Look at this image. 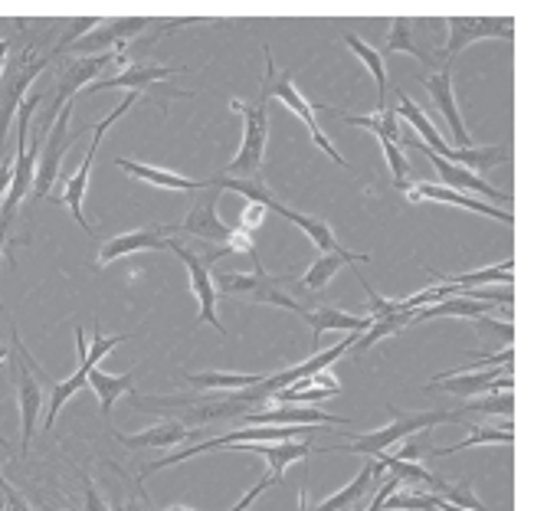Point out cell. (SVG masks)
Here are the masks:
<instances>
[{"label": "cell", "mask_w": 534, "mask_h": 511, "mask_svg": "<svg viewBox=\"0 0 534 511\" xmlns=\"http://www.w3.org/2000/svg\"><path fill=\"white\" fill-rule=\"evenodd\" d=\"M387 413H390V423L384 426V430L364 433V436L354 439V443L322 446L318 453H354V456L377 459L381 453H387V446H394V443H400V439H407V436H417L423 430H433V426H439V423H466L462 410H423V413H410V410L387 407Z\"/></svg>", "instance_id": "obj_1"}, {"label": "cell", "mask_w": 534, "mask_h": 511, "mask_svg": "<svg viewBox=\"0 0 534 511\" xmlns=\"http://www.w3.org/2000/svg\"><path fill=\"white\" fill-rule=\"evenodd\" d=\"M269 79H263V89H259V99L253 105H246L240 99L230 102V109L236 115H243V145L236 151V158L227 164L220 177H259L263 171V158H266V145H269Z\"/></svg>", "instance_id": "obj_2"}, {"label": "cell", "mask_w": 534, "mask_h": 511, "mask_svg": "<svg viewBox=\"0 0 534 511\" xmlns=\"http://www.w3.org/2000/svg\"><path fill=\"white\" fill-rule=\"evenodd\" d=\"M115 63H125V56L122 53H99V56H82V59H73L66 69H63V76H59L56 82V92H53V99H50V109H46L43 115V128L50 132L53 122H56V115L66 109V105H73L76 102V95L79 92H86L92 82H96V76H102V69L105 66H115Z\"/></svg>", "instance_id": "obj_3"}, {"label": "cell", "mask_w": 534, "mask_h": 511, "mask_svg": "<svg viewBox=\"0 0 534 511\" xmlns=\"http://www.w3.org/2000/svg\"><path fill=\"white\" fill-rule=\"evenodd\" d=\"M10 371H14V384H17V407H20V430H23V456H27L33 430H37L40 413H43V387H40L37 374H33L30 354H27V348L20 344L17 328H14V354H10Z\"/></svg>", "instance_id": "obj_4"}, {"label": "cell", "mask_w": 534, "mask_h": 511, "mask_svg": "<svg viewBox=\"0 0 534 511\" xmlns=\"http://www.w3.org/2000/svg\"><path fill=\"white\" fill-rule=\"evenodd\" d=\"M138 102V92H128L122 102L115 105V109L102 118V122L96 125V132H92V145L86 148V158H82V164H79V171L69 177V184H66V194H63V200H66V207H69V213L76 217V223L82 230H86L89 236H92V227H89V220H86V213H82V200H86V187H89V171H92V164H96V151L102 148V138H105V132L122 118L132 105Z\"/></svg>", "instance_id": "obj_5"}, {"label": "cell", "mask_w": 534, "mask_h": 511, "mask_svg": "<svg viewBox=\"0 0 534 511\" xmlns=\"http://www.w3.org/2000/svg\"><path fill=\"white\" fill-rule=\"evenodd\" d=\"M263 56H266V79H269V89H272V95H276V99H282L289 105V109L295 112L305 122V128L308 132H312V138H315V145L322 148L325 154L331 161L338 164V168H351L348 161L341 158L338 154V148H331V141H328V135L322 132V128H318V118H315V105L305 99V95L295 89V82H292V76L289 73H279L276 66H272V53H269V46L263 50Z\"/></svg>", "instance_id": "obj_6"}, {"label": "cell", "mask_w": 534, "mask_h": 511, "mask_svg": "<svg viewBox=\"0 0 534 511\" xmlns=\"http://www.w3.org/2000/svg\"><path fill=\"white\" fill-rule=\"evenodd\" d=\"M446 27H449V37L443 43V59L449 66L453 59L466 50L469 43L476 40H512L515 37V20L512 17H446Z\"/></svg>", "instance_id": "obj_7"}, {"label": "cell", "mask_w": 534, "mask_h": 511, "mask_svg": "<svg viewBox=\"0 0 534 511\" xmlns=\"http://www.w3.org/2000/svg\"><path fill=\"white\" fill-rule=\"evenodd\" d=\"M168 249L187 266V276H191V292H194V299L200 302L197 322H207V325L217 328L220 335H227V328H223L220 315H217V282H213V276H210V266L194 253V249H187L184 243H177V240H171Z\"/></svg>", "instance_id": "obj_8"}, {"label": "cell", "mask_w": 534, "mask_h": 511, "mask_svg": "<svg viewBox=\"0 0 534 511\" xmlns=\"http://www.w3.org/2000/svg\"><path fill=\"white\" fill-rule=\"evenodd\" d=\"M151 27V17H115V20H105L99 23L96 30L86 33L76 46H73V53H86V56H99L105 53L109 46H115V53H122L128 50V43H132L138 33H145Z\"/></svg>", "instance_id": "obj_9"}, {"label": "cell", "mask_w": 534, "mask_h": 511, "mask_svg": "<svg viewBox=\"0 0 534 511\" xmlns=\"http://www.w3.org/2000/svg\"><path fill=\"white\" fill-rule=\"evenodd\" d=\"M69 115H73V105H66V109L56 115L53 128L46 132V135H50V141H46L43 151H40L37 177H33V197H37V200L50 197V190L56 184L59 164H63V154H66V145H69Z\"/></svg>", "instance_id": "obj_10"}, {"label": "cell", "mask_w": 534, "mask_h": 511, "mask_svg": "<svg viewBox=\"0 0 534 511\" xmlns=\"http://www.w3.org/2000/svg\"><path fill=\"white\" fill-rule=\"evenodd\" d=\"M403 145L420 148V151L426 154V158L433 161L436 174L443 177V187H449V190H472V194H482V197H489V200H512V194H505V190H498V187H492V184H485L482 177H476L469 168H462V164H453V161L439 158V154H436L430 145H423L420 138H403Z\"/></svg>", "instance_id": "obj_11"}, {"label": "cell", "mask_w": 534, "mask_h": 511, "mask_svg": "<svg viewBox=\"0 0 534 511\" xmlns=\"http://www.w3.org/2000/svg\"><path fill=\"white\" fill-rule=\"evenodd\" d=\"M46 63H50V56H40V59H33V63H30L27 56H23V59H20V66H17V73L4 82V95H0V151H4L10 118H17L23 99H27V95H30L33 79H37V76L43 73V66H46Z\"/></svg>", "instance_id": "obj_12"}, {"label": "cell", "mask_w": 534, "mask_h": 511, "mask_svg": "<svg viewBox=\"0 0 534 511\" xmlns=\"http://www.w3.org/2000/svg\"><path fill=\"white\" fill-rule=\"evenodd\" d=\"M171 233H177V227H145V230H132L122 236H112L99 246V259L96 266H109L122 256H135L145 253V249H168Z\"/></svg>", "instance_id": "obj_13"}, {"label": "cell", "mask_w": 534, "mask_h": 511, "mask_svg": "<svg viewBox=\"0 0 534 511\" xmlns=\"http://www.w3.org/2000/svg\"><path fill=\"white\" fill-rule=\"evenodd\" d=\"M407 200H436V204H453V207H466L472 213H482V217H492L498 223H508L512 227V210H502V207H492V204H482V200H472L469 194H462V190H449L443 184H410L407 190Z\"/></svg>", "instance_id": "obj_14"}, {"label": "cell", "mask_w": 534, "mask_h": 511, "mask_svg": "<svg viewBox=\"0 0 534 511\" xmlns=\"http://www.w3.org/2000/svg\"><path fill=\"white\" fill-rule=\"evenodd\" d=\"M177 230H181V233H191V236H197V240L217 243V246L230 243V236H233V227H227V223L220 220V213H217V197H213V194L200 197Z\"/></svg>", "instance_id": "obj_15"}, {"label": "cell", "mask_w": 534, "mask_h": 511, "mask_svg": "<svg viewBox=\"0 0 534 511\" xmlns=\"http://www.w3.org/2000/svg\"><path fill=\"white\" fill-rule=\"evenodd\" d=\"M426 89H430L436 109L443 112V118L449 122V128L456 132V141L462 148H472V138H469V128L462 125V115H459V105H456V92H453V66H443L436 76H423L420 79Z\"/></svg>", "instance_id": "obj_16"}, {"label": "cell", "mask_w": 534, "mask_h": 511, "mask_svg": "<svg viewBox=\"0 0 534 511\" xmlns=\"http://www.w3.org/2000/svg\"><path fill=\"white\" fill-rule=\"evenodd\" d=\"M177 73H191L187 66L171 69V66H151V63H138V66H125L122 73H115L109 79H96L86 92H109V89H128V92H141L154 86L161 79H171Z\"/></svg>", "instance_id": "obj_17"}, {"label": "cell", "mask_w": 534, "mask_h": 511, "mask_svg": "<svg viewBox=\"0 0 534 511\" xmlns=\"http://www.w3.org/2000/svg\"><path fill=\"white\" fill-rule=\"evenodd\" d=\"M246 426H325V423H335V426H348L344 417H331L325 410H315V407H276V410H256V413H246Z\"/></svg>", "instance_id": "obj_18"}, {"label": "cell", "mask_w": 534, "mask_h": 511, "mask_svg": "<svg viewBox=\"0 0 534 511\" xmlns=\"http://www.w3.org/2000/svg\"><path fill=\"white\" fill-rule=\"evenodd\" d=\"M236 453H253V456H263L269 462V475L276 482H282V472H286L292 462L308 459L315 453L308 443H295V439H286V443H240V446H230Z\"/></svg>", "instance_id": "obj_19"}, {"label": "cell", "mask_w": 534, "mask_h": 511, "mask_svg": "<svg viewBox=\"0 0 534 511\" xmlns=\"http://www.w3.org/2000/svg\"><path fill=\"white\" fill-rule=\"evenodd\" d=\"M302 322H308L312 328V341H322V331H351V335H361L374 325V318L367 315H348L335 305H322V308H308Z\"/></svg>", "instance_id": "obj_20"}, {"label": "cell", "mask_w": 534, "mask_h": 511, "mask_svg": "<svg viewBox=\"0 0 534 511\" xmlns=\"http://www.w3.org/2000/svg\"><path fill=\"white\" fill-rule=\"evenodd\" d=\"M112 436H115L122 446H128V449H168V446H181L184 439H191L194 433L187 430L181 420H164V423L151 426V430H145V433L125 436V433L112 430Z\"/></svg>", "instance_id": "obj_21"}, {"label": "cell", "mask_w": 534, "mask_h": 511, "mask_svg": "<svg viewBox=\"0 0 534 511\" xmlns=\"http://www.w3.org/2000/svg\"><path fill=\"white\" fill-rule=\"evenodd\" d=\"M115 164L125 174H132L151 187H164V190H207L210 187V181H194V177H184V174H174V171H164V168H151V164H141V161L118 158Z\"/></svg>", "instance_id": "obj_22"}, {"label": "cell", "mask_w": 534, "mask_h": 511, "mask_svg": "<svg viewBox=\"0 0 534 511\" xmlns=\"http://www.w3.org/2000/svg\"><path fill=\"white\" fill-rule=\"evenodd\" d=\"M269 210H276L279 217H286L289 223H295L308 240H312L318 249H322L325 256H331V253H348V249H341V243L335 240V233H331V227L328 223H322V220H315V217H308V213H299V210H289V207H282L279 200H272L269 204Z\"/></svg>", "instance_id": "obj_23"}, {"label": "cell", "mask_w": 534, "mask_h": 511, "mask_svg": "<svg viewBox=\"0 0 534 511\" xmlns=\"http://www.w3.org/2000/svg\"><path fill=\"white\" fill-rule=\"evenodd\" d=\"M354 263H371V253H331V256L315 259V263L308 266V272L302 276V285L308 292H318V289H325L331 279H335V272L341 266H354Z\"/></svg>", "instance_id": "obj_24"}, {"label": "cell", "mask_w": 534, "mask_h": 511, "mask_svg": "<svg viewBox=\"0 0 534 511\" xmlns=\"http://www.w3.org/2000/svg\"><path fill=\"white\" fill-rule=\"evenodd\" d=\"M132 380H135V371H128V374H105L102 367H92V371H89V387H92V394L99 397L105 417L112 413L118 397L132 394Z\"/></svg>", "instance_id": "obj_25"}, {"label": "cell", "mask_w": 534, "mask_h": 511, "mask_svg": "<svg viewBox=\"0 0 534 511\" xmlns=\"http://www.w3.org/2000/svg\"><path fill=\"white\" fill-rule=\"evenodd\" d=\"M344 43H348V50L361 59V63L371 69V76L377 79V115L387 112V69H384V56L374 50V46H367L358 33H344Z\"/></svg>", "instance_id": "obj_26"}, {"label": "cell", "mask_w": 534, "mask_h": 511, "mask_svg": "<svg viewBox=\"0 0 534 511\" xmlns=\"http://www.w3.org/2000/svg\"><path fill=\"white\" fill-rule=\"evenodd\" d=\"M397 95H400V102H397V115H403V118H407V122H410L413 128H417L423 145H430V148L439 154V158H449V151H453V148H449L446 141H443V135L436 132L430 118H426V115L417 109V105H413V99H410V95L403 92V89H397Z\"/></svg>", "instance_id": "obj_27"}, {"label": "cell", "mask_w": 534, "mask_h": 511, "mask_svg": "<svg viewBox=\"0 0 534 511\" xmlns=\"http://www.w3.org/2000/svg\"><path fill=\"white\" fill-rule=\"evenodd\" d=\"M410 322H417V312H397V315H384V318H374V325L364 331V335L358 338V344L351 348L354 358H361V354H367L374 348L377 341H384L390 335H397V331H403Z\"/></svg>", "instance_id": "obj_28"}, {"label": "cell", "mask_w": 534, "mask_h": 511, "mask_svg": "<svg viewBox=\"0 0 534 511\" xmlns=\"http://www.w3.org/2000/svg\"><path fill=\"white\" fill-rule=\"evenodd\" d=\"M269 374H223V371H204V374H191L184 371L187 384H194L200 390H246V387H256L263 384Z\"/></svg>", "instance_id": "obj_29"}, {"label": "cell", "mask_w": 534, "mask_h": 511, "mask_svg": "<svg viewBox=\"0 0 534 511\" xmlns=\"http://www.w3.org/2000/svg\"><path fill=\"white\" fill-rule=\"evenodd\" d=\"M492 308H502V305H495V302H476V299H466V295H456V299H443L439 305L433 308H420L417 318H446V315H459V318H482V315H489ZM505 312H512V308H505Z\"/></svg>", "instance_id": "obj_30"}, {"label": "cell", "mask_w": 534, "mask_h": 511, "mask_svg": "<svg viewBox=\"0 0 534 511\" xmlns=\"http://www.w3.org/2000/svg\"><path fill=\"white\" fill-rule=\"evenodd\" d=\"M82 387H89V371H86V367H82V364L76 367V374H73V377L59 380V384H53V380H50V390H53V394H50V410H46V417H43V426H46V430H50V426L56 423L59 410L66 407V400H69V397H76Z\"/></svg>", "instance_id": "obj_31"}, {"label": "cell", "mask_w": 534, "mask_h": 511, "mask_svg": "<svg viewBox=\"0 0 534 511\" xmlns=\"http://www.w3.org/2000/svg\"><path fill=\"white\" fill-rule=\"evenodd\" d=\"M400 50L417 56L423 66H433V53H426V50H420L417 43H413V20L410 17H394V23H390L384 53H400Z\"/></svg>", "instance_id": "obj_32"}, {"label": "cell", "mask_w": 534, "mask_h": 511, "mask_svg": "<svg viewBox=\"0 0 534 511\" xmlns=\"http://www.w3.org/2000/svg\"><path fill=\"white\" fill-rule=\"evenodd\" d=\"M430 276L439 279V282L456 285V289H476V285H485V282H508L512 285L515 263L508 259V263H502V266H492V269H482V272H466V276H443V272H430Z\"/></svg>", "instance_id": "obj_33"}, {"label": "cell", "mask_w": 534, "mask_h": 511, "mask_svg": "<svg viewBox=\"0 0 534 511\" xmlns=\"http://www.w3.org/2000/svg\"><path fill=\"white\" fill-rule=\"evenodd\" d=\"M371 482H374V462H367V466L358 472V479H354L351 485H344V489L335 492L331 498H325L315 511H344L348 505H354L358 498H364L367 492H371Z\"/></svg>", "instance_id": "obj_34"}, {"label": "cell", "mask_w": 534, "mask_h": 511, "mask_svg": "<svg viewBox=\"0 0 534 511\" xmlns=\"http://www.w3.org/2000/svg\"><path fill=\"white\" fill-rule=\"evenodd\" d=\"M341 122L348 125H358V128H367V132H374L381 141H403L400 135V125H397V112H381V115H341Z\"/></svg>", "instance_id": "obj_35"}, {"label": "cell", "mask_w": 534, "mask_h": 511, "mask_svg": "<svg viewBox=\"0 0 534 511\" xmlns=\"http://www.w3.org/2000/svg\"><path fill=\"white\" fill-rule=\"evenodd\" d=\"M269 279L272 276L266 269H253L249 276H243V272H227V276L217 279V292H223V295H256Z\"/></svg>", "instance_id": "obj_36"}, {"label": "cell", "mask_w": 534, "mask_h": 511, "mask_svg": "<svg viewBox=\"0 0 534 511\" xmlns=\"http://www.w3.org/2000/svg\"><path fill=\"white\" fill-rule=\"evenodd\" d=\"M141 331H128V335H112V338H105L102 335V328L96 325V331H92V341H89V351L82 354V367L86 371H92V367H99V361H105L109 354L118 348L122 341H132V338H138Z\"/></svg>", "instance_id": "obj_37"}, {"label": "cell", "mask_w": 534, "mask_h": 511, "mask_svg": "<svg viewBox=\"0 0 534 511\" xmlns=\"http://www.w3.org/2000/svg\"><path fill=\"white\" fill-rule=\"evenodd\" d=\"M512 426L508 430H479V426H472V436L469 439H462V443L456 446H446V449H430V456H453L459 453V449H469V446H485V443H492V446H512Z\"/></svg>", "instance_id": "obj_38"}, {"label": "cell", "mask_w": 534, "mask_h": 511, "mask_svg": "<svg viewBox=\"0 0 534 511\" xmlns=\"http://www.w3.org/2000/svg\"><path fill=\"white\" fill-rule=\"evenodd\" d=\"M512 410H515L512 390H502V394H492L489 400L466 403V407H462V417H466V413H498V417H512Z\"/></svg>", "instance_id": "obj_39"}, {"label": "cell", "mask_w": 534, "mask_h": 511, "mask_svg": "<svg viewBox=\"0 0 534 511\" xmlns=\"http://www.w3.org/2000/svg\"><path fill=\"white\" fill-rule=\"evenodd\" d=\"M384 508H403V511H430L433 508V495L430 492H403V495H390Z\"/></svg>", "instance_id": "obj_40"}, {"label": "cell", "mask_w": 534, "mask_h": 511, "mask_svg": "<svg viewBox=\"0 0 534 511\" xmlns=\"http://www.w3.org/2000/svg\"><path fill=\"white\" fill-rule=\"evenodd\" d=\"M0 495H4V511H33V505L27 502V498H23L14 485L4 479V472H0Z\"/></svg>", "instance_id": "obj_41"}, {"label": "cell", "mask_w": 534, "mask_h": 511, "mask_svg": "<svg viewBox=\"0 0 534 511\" xmlns=\"http://www.w3.org/2000/svg\"><path fill=\"white\" fill-rule=\"evenodd\" d=\"M272 482H276V479H272V475H263V479H259V485H256V489H249V492H246V495L240 498V502H236V505L230 508V511H246L249 505H253V502H256V498H259V495H263V492L269 489V485H272ZM161 511H191V508H161Z\"/></svg>", "instance_id": "obj_42"}, {"label": "cell", "mask_w": 534, "mask_h": 511, "mask_svg": "<svg viewBox=\"0 0 534 511\" xmlns=\"http://www.w3.org/2000/svg\"><path fill=\"white\" fill-rule=\"evenodd\" d=\"M266 207L263 204H246L243 213H240V230L246 233H256L259 227H263V220H266Z\"/></svg>", "instance_id": "obj_43"}, {"label": "cell", "mask_w": 534, "mask_h": 511, "mask_svg": "<svg viewBox=\"0 0 534 511\" xmlns=\"http://www.w3.org/2000/svg\"><path fill=\"white\" fill-rule=\"evenodd\" d=\"M476 328H492V331H498V335H502V341H505V348H508V344H512V338H515V325H512V322H498V318H489V315L476 318Z\"/></svg>", "instance_id": "obj_44"}, {"label": "cell", "mask_w": 534, "mask_h": 511, "mask_svg": "<svg viewBox=\"0 0 534 511\" xmlns=\"http://www.w3.org/2000/svg\"><path fill=\"white\" fill-rule=\"evenodd\" d=\"M397 485H400V479L397 475H390V479L381 485V489H377V495H374V502L367 505V511H384V505H387V498L397 492Z\"/></svg>", "instance_id": "obj_45"}, {"label": "cell", "mask_w": 534, "mask_h": 511, "mask_svg": "<svg viewBox=\"0 0 534 511\" xmlns=\"http://www.w3.org/2000/svg\"><path fill=\"white\" fill-rule=\"evenodd\" d=\"M82 482H86V511H109L105 498L96 489V482H92V479H82Z\"/></svg>", "instance_id": "obj_46"}, {"label": "cell", "mask_w": 534, "mask_h": 511, "mask_svg": "<svg viewBox=\"0 0 534 511\" xmlns=\"http://www.w3.org/2000/svg\"><path fill=\"white\" fill-rule=\"evenodd\" d=\"M7 56H10V43L0 40V79H4V69H7Z\"/></svg>", "instance_id": "obj_47"}, {"label": "cell", "mask_w": 534, "mask_h": 511, "mask_svg": "<svg viewBox=\"0 0 534 511\" xmlns=\"http://www.w3.org/2000/svg\"><path fill=\"white\" fill-rule=\"evenodd\" d=\"M433 508H436V511H466V508H456V505L443 502V498H439V495H433Z\"/></svg>", "instance_id": "obj_48"}, {"label": "cell", "mask_w": 534, "mask_h": 511, "mask_svg": "<svg viewBox=\"0 0 534 511\" xmlns=\"http://www.w3.org/2000/svg\"><path fill=\"white\" fill-rule=\"evenodd\" d=\"M10 354H14V351H7L4 344H0V364H4V361H10Z\"/></svg>", "instance_id": "obj_49"}, {"label": "cell", "mask_w": 534, "mask_h": 511, "mask_svg": "<svg viewBox=\"0 0 534 511\" xmlns=\"http://www.w3.org/2000/svg\"><path fill=\"white\" fill-rule=\"evenodd\" d=\"M4 246H7V236H4V233H0V253H4Z\"/></svg>", "instance_id": "obj_50"}, {"label": "cell", "mask_w": 534, "mask_h": 511, "mask_svg": "<svg viewBox=\"0 0 534 511\" xmlns=\"http://www.w3.org/2000/svg\"><path fill=\"white\" fill-rule=\"evenodd\" d=\"M299 511H305V492L299 495Z\"/></svg>", "instance_id": "obj_51"}, {"label": "cell", "mask_w": 534, "mask_h": 511, "mask_svg": "<svg viewBox=\"0 0 534 511\" xmlns=\"http://www.w3.org/2000/svg\"><path fill=\"white\" fill-rule=\"evenodd\" d=\"M0 511H4V495H0Z\"/></svg>", "instance_id": "obj_52"}, {"label": "cell", "mask_w": 534, "mask_h": 511, "mask_svg": "<svg viewBox=\"0 0 534 511\" xmlns=\"http://www.w3.org/2000/svg\"><path fill=\"white\" fill-rule=\"evenodd\" d=\"M430 511H436V508H430Z\"/></svg>", "instance_id": "obj_53"}]
</instances>
